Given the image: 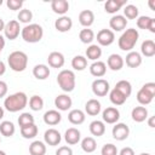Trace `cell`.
Returning <instances> with one entry per match:
<instances>
[{"instance_id":"cell-1","label":"cell","mask_w":155,"mask_h":155,"mask_svg":"<svg viewBox=\"0 0 155 155\" xmlns=\"http://www.w3.org/2000/svg\"><path fill=\"white\" fill-rule=\"evenodd\" d=\"M28 104V97L24 92H16L10 94L4 101V107L10 113H17L23 110Z\"/></svg>"},{"instance_id":"cell-2","label":"cell","mask_w":155,"mask_h":155,"mask_svg":"<svg viewBox=\"0 0 155 155\" xmlns=\"http://www.w3.org/2000/svg\"><path fill=\"white\" fill-rule=\"evenodd\" d=\"M138 38H139V33L137 29H134V28L126 29L117 40L119 48L122 51H128V52L132 51L138 41Z\"/></svg>"},{"instance_id":"cell-3","label":"cell","mask_w":155,"mask_h":155,"mask_svg":"<svg viewBox=\"0 0 155 155\" xmlns=\"http://www.w3.org/2000/svg\"><path fill=\"white\" fill-rule=\"evenodd\" d=\"M21 36L25 42L35 44V42H39L42 39L44 29L40 24H36V23L27 24L24 28L21 29Z\"/></svg>"},{"instance_id":"cell-4","label":"cell","mask_w":155,"mask_h":155,"mask_svg":"<svg viewBox=\"0 0 155 155\" xmlns=\"http://www.w3.org/2000/svg\"><path fill=\"white\" fill-rule=\"evenodd\" d=\"M7 64L13 71H24L28 65V56L23 51H13L7 57Z\"/></svg>"},{"instance_id":"cell-5","label":"cell","mask_w":155,"mask_h":155,"mask_svg":"<svg viewBox=\"0 0 155 155\" xmlns=\"http://www.w3.org/2000/svg\"><path fill=\"white\" fill-rule=\"evenodd\" d=\"M57 84L62 88V91H64L67 93L71 92L75 88V85H76V79H75L74 71L69 70V69L61 70L57 75Z\"/></svg>"},{"instance_id":"cell-6","label":"cell","mask_w":155,"mask_h":155,"mask_svg":"<svg viewBox=\"0 0 155 155\" xmlns=\"http://www.w3.org/2000/svg\"><path fill=\"white\" fill-rule=\"evenodd\" d=\"M21 34V27H19V22L16 19H11L7 23H5V28H4V35L6 39L8 40H15L18 38V35Z\"/></svg>"},{"instance_id":"cell-7","label":"cell","mask_w":155,"mask_h":155,"mask_svg":"<svg viewBox=\"0 0 155 155\" xmlns=\"http://www.w3.org/2000/svg\"><path fill=\"white\" fill-rule=\"evenodd\" d=\"M92 92L94 96L97 97H104L109 93V90H110V86H109V82L105 80V79H96L93 82H92Z\"/></svg>"},{"instance_id":"cell-8","label":"cell","mask_w":155,"mask_h":155,"mask_svg":"<svg viewBox=\"0 0 155 155\" xmlns=\"http://www.w3.org/2000/svg\"><path fill=\"white\" fill-rule=\"evenodd\" d=\"M111 134H113V138L116 140H125L130 134V128L124 122H116L113 126Z\"/></svg>"},{"instance_id":"cell-9","label":"cell","mask_w":155,"mask_h":155,"mask_svg":"<svg viewBox=\"0 0 155 155\" xmlns=\"http://www.w3.org/2000/svg\"><path fill=\"white\" fill-rule=\"evenodd\" d=\"M102 119H103V122L104 124L105 122L107 124H110V125L116 124L119 121V119H120V111L115 107H108V108H105L103 110Z\"/></svg>"},{"instance_id":"cell-10","label":"cell","mask_w":155,"mask_h":155,"mask_svg":"<svg viewBox=\"0 0 155 155\" xmlns=\"http://www.w3.org/2000/svg\"><path fill=\"white\" fill-rule=\"evenodd\" d=\"M115 40V34L110 29H101L97 33V42L101 46H109L114 42Z\"/></svg>"},{"instance_id":"cell-11","label":"cell","mask_w":155,"mask_h":155,"mask_svg":"<svg viewBox=\"0 0 155 155\" xmlns=\"http://www.w3.org/2000/svg\"><path fill=\"white\" fill-rule=\"evenodd\" d=\"M44 140H45V143L47 145L56 147V145H58L61 143L62 136H61V133L56 128H48L44 133Z\"/></svg>"},{"instance_id":"cell-12","label":"cell","mask_w":155,"mask_h":155,"mask_svg":"<svg viewBox=\"0 0 155 155\" xmlns=\"http://www.w3.org/2000/svg\"><path fill=\"white\" fill-rule=\"evenodd\" d=\"M71 104H73V101L71 98L65 94V93H62V94H58L56 98H54V105L58 110L61 111H67L68 109L71 108Z\"/></svg>"},{"instance_id":"cell-13","label":"cell","mask_w":155,"mask_h":155,"mask_svg":"<svg viewBox=\"0 0 155 155\" xmlns=\"http://www.w3.org/2000/svg\"><path fill=\"white\" fill-rule=\"evenodd\" d=\"M126 25H127V19L122 15H115L109 21V27L113 29V31H122L126 28Z\"/></svg>"},{"instance_id":"cell-14","label":"cell","mask_w":155,"mask_h":155,"mask_svg":"<svg viewBox=\"0 0 155 155\" xmlns=\"http://www.w3.org/2000/svg\"><path fill=\"white\" fill-rule=\"evenodd\" d=\"M47 63H48V65H50L51 68L58 69V68H62V67L64 65L65 59H64L63 53L57 52V51H53V52H51V53L48 54V57H47Z\"/></svg>"},{"instance_id":"cell-15","label":"cell","mask_w":155,"mask_h":155,"mask_svg":"<svg viewBox=\"0 0 155 155\" xmlns=\"http://www.w3.org/2000/svg\"><path fill=\"white\" fill-rule=\"evenodd\" d=\"M73 27V21L70 17L68 16H61L58 19H56L54 22V28L61 31V33H65V31H69Z\"/></svg>"},{"instance_id":"cell-16","label":"cell","mask_w":155,"mask_h":155,"mask_svg":"<svg viewBox=\"0 0 155 155\" xmlns=\"http://www.w3.org/2000/svg\"><path fill=\"white\" fill-rule=\"evenodd\" d=\"M125 62H124V58L120 56V54H116V53H113L108 57L107 59V65L108 68H110L111 70L114 71H117V70H121L122 67H124Z\"/></svg>"},{"instance_id":"cell-17","label":"cell","mask_w":155,"mask_h":155,"mask_svg":"<svg viewBox=\"0 0 155 155\" xmlns=\"http://www.w3.org/2000/svg\"><path fill=\"white\" fill-rule=\"evenodd\" d=\"M90 73L92 76L101 79L107 73V64L102 61H96L90 65Z\"/></svg>"},{"instance_id":"cell-18","label":"cell","mask_w":155,"mask_h":155,"mask_svg":"<svg viewBox=\"0 0 155 155\" xmlns=\"http://www.w3.org/2000/svg\"><path fill=\"white\" fill-rule=\"evenodd\" d=\"M62 120V115L58 110H47L45 114H44V122L48 126H54V125H58Z\"/></svg>"},{"instance_id":"cell-19","label":"cell","mask_w":155,"mask_h":155,"mask_svg":"<svg viewBox=\"0 0 155 155\" xmlns=\"http://www.w3.org/2000/svg\"><path fill=\"white\" fill-rule=\"evenodd\" d=\"M80 138H81V133L78 128L75 127H70L65 131L64 133V139L65 142L69 144V145H74V144H78L80 142Z\"/></svg>"},{"instance_id":"cell-20","label":"cell","mask_w":155,"mask_h":155,"mask_svg":"<svg viewBox=\"0 0 155 155\" xmlns=\"http://www.w3.org/2000/svg\"><path fill=\"white\" fill-rule=\"evenodd\" d=\"M124 62H126V65L130 68H138L142 64V56L136 51H130L126 54V58Z\"/></svg>"},{"instance_id":"cell-21","label":"cell","mask_w":155,"mask_h":155,"mask_svg":"<svg viewBox=\"0 0 155 155\" xmlns=\"http://www.w3.org/2000/svg\"><path fill=\"white\" fill-rule=\"evenodd\" d=\"M51 8L54 13L65 16V13L69 10V2L67 0H53L51 2Z\"/></svg>"},{"instance_id":"cell-22","label":"cell","mask_w":155,"mask_h":155,"mask_svg":"<svg viewBox=\"0 0 155 155\" xmlns=\"http://www.w3.org/2000/svg\"><path fill=\"white\" fill-rule=\"evenodd\" d=\"M131 116H132V120L136 121V122H143L148 119V110L143 105H138V107H134L131 111Z\"/></svg>"},{"instance_id":"cell-23","label":"cell","mask_w":155,"mask_h":155,"mask_svg":"<svg viewBox=\"0 0 155 155\" xmlns=\"http://www.w3.org/2000/svg\"><path fill=\"white\" fill-rule=\"evenodd\" d=\"M79 22L82 27L88 28L94 22V13L91 10H84L79 13Z\"/></svg>"},{"instance_id":"cell-24","label":"cell","mask_w":155,"mask_h":155,"mask_svg":"<svg viewBox=\"0 0 155 155\" xmlns=\"http://www.w3.org/2000/svg\"><path fill=\"white\" fill-rule=\"evenodd\" d=\"M33 75L38 80H46L50 76V68L46 64H36L33 68Z\"/></svg>"},{"instance_id":"cell-25","label":"cell","mask_w":155,"mask_h":155,"mask_svg":"<svg viewBox=\"0 0 155 155\" xmlns=\"http://www.w3.org/2000/svg\"><path fill=\"white\" fill-rule=\"evenodd\" d=\"M101 103H99V101H97V99H94V98H92V99H88L87 102H86V104H85V111L88 114V115H91V116H96V115H98L99 113H101Z\"/></svg>"},{"instance_id":"cell-26","label":"cell","mask_w":155,"mask_h":155,"mask_svg":"<svg viewBox=\"0 0 155 155\" xmlns=\"http://www.w3.org/2000/svg\"><path fill=\"white\" fill-rule=\"evenodd\" d=\"M85 119H86L85 113L80 109H73L68 114V120L73 125H81L85 121Z\"/></svg>"},{"instance_id":"cell-27","label":"cell","mask_w":155,"mask_h":155,"mask_svg":"<svg viewBox=\"0 0 155 155\" xmlns=\"http://www.w3.org/2000/svg\"><path fill=\"white\" fill-rule=\"evenodd\" d=\"M125 5H126V0H108L104 4V10L108 13H116Z\"/></svg>"},{"instance_id":"cell-28","label":"cell","mask_w":155,"mask_h":155,"mask_svg":"<svg viewBox=\"0 0 155 155\" xmlns=\"http://www.w3.org/2000/svg\"><path fill=\"white\" fill-rule=\"evenodd\" d=\"M90 132L94 137H101L105 133V124L101 120H94L90 124Z\"/></svg>"},{"instance_id":"cell-29","label":"cell","mask_w":155,"mask_h":155,"mask_svg":"<svg viewBox=\"0 0 155 155\" xmlns=\"http://www.w3.org/2000/svg\"><path fill=\"white\" fill-rule=\"evenodd\" d=\"M102 56V48L99 45L96 44H91L87 48H86V58L91 59V61H98V58H101Z\"/></svg>"},{"instance_id":"cell-30","label":"cell","mask_w":155,"mask_h":155,"mask_svg":"<svg viewBox=\"0 0 155 155\" xmlns=\"http://www.w3.org/2000/svg\"><path fill=\"white\" fill-rule=\"evenodd\" d=\"M21 128V134L23 138L25 139H33L34 137H36L38 134V126L34 124H30V125H27V126H23V127H19Z\"/></svg>"},{"instance_id":"cell-31","label":"cell","mask_w":155,"mask_h":155,"mask_svg":"<svg viewBox=\"0 0 155 155\" xmlns=\"http://www.w3.org/2000/svg\"><path fill=\"white\" fill-rule=\"evenodd\" d=\"M30 155H45L46 154V144L41 140H34L29 145Z\"/></svg>"},{"instance_id":"cell-32","label":"cell","mask_w":155,"mask_h":155,"mask_svg":"<svg viewBox=\"0 0 155 155\" xmlns=\"http://www.w3.org/2000/svg\"><path fill=\"white\" fill-rule=\"evenodd\" d=\"M140 52L145 57H153L155 54V42L150 39L144 40L140 46Z\"/></svg>"},{"instance_id":"cell-33","label":"cell","mask_w":155,"mask_h":155,"mask_svg":"<svg viewBox=\"0 0 155 155\" xmlns=\"http://www.w3.org/2000/svg\"><path fill=\"white\" fill-rule=\"evenodd\" d=\"M114 88H116L117 91H120L126 98H128L131 96V93H132V85L127 80H120V81H117Z\"/></svg>"},{"instance_id":"cell-34","label":"cell","mask_w":155,"mask_h":155,"mask_svg":"<svg viewBox=\"0 0 155 155\" xmlns=\"http://www.w3.org/2000/svg\"><path fill=\"white\" fill-rule=\"evenodd\" d=\"M81 149L85 153H93L97 149V142L93 137H85L81 140Z\"/></svg>"},{"instance_id":"cell-35","label":"cell","mask_w":155,"mask_h":155,"mask_svg":"<svg viewBox=\"0 0 155 155\" xmlns=\"http://www.w3.org/2000/svg\"><path fill=\"white\" fill-rule=\"evenodd\" d=\"M109 99L110 102L114 104V105H122L125 102H126V97L120 92L117 91L116 88H113L110 92H109Z\"/></svg>"},{"instance_id":"cell-36","label":"cell","mask_w":155,"mask_h":155,"mask_svg":"<svg viewBox=\"0 0 155 155\" xmlns=\"http://www.w3.org/2000/svg\"><path fill=\"white\" fill-rule=\"evenodd\" d=\"M154 96L151 93H149L148 91H145L143 87H140V90L137 92V101L140 105H148L151 103Z\"/></svg>"},{"instance_id":"cell-37","label":"cell","mask_w":155,"mask_h":155,"mask_svg":"<svg viewBox=\"0 0 155 155\" xmlns=\"http://www.w3.org/2000/svg\"><path fill=\"white\" fill-rule=\"evenodd\" d=\"M71 67L74 70H78V71L86 69L87 68V58L84 56H75L71 59Z\"/></svg>"},{"instance_id":"cell-38","label":"cell","mask_w":155,"mask_h":155,"mask_svg":"<svg viewBox=\"0 0 155 155\" xmlns=\"http://www.w3.org/2000/svg\"><path fill=\"white\" fill-rule=\"evenodd\" d=\"M16 132V127L11 121H2L0 124V133L5 137H12Z\"/></svg>"},{"instance_id":"cell-39","label":"cell","mask_w":155,"mask_h":155,"mask_svg":"<svg viewBox=\"0 0 155 155\" xmlns=\"http://www.w3.org/2000/svg\"><path fill=\"white\" fill-rule=\"evenodd\" d=\"M138 13H139V10L136 5H125V8H124V17L126 19H137L138 18Z\"/></svg>"},{"instance_id":"cell-40","label":"cell","mask_w":155,"mask_h":155,"mask_svg":"<svg viewBox=\"0 0 155 155\" xmlns=\"http://www.w3.org/2000/svg\"><path fill=\"white\" fill-rule=\"evenodd\" d=\"M79 39L82 44H91L94 40V33L92 29H88V28L81 29L79 33Z\"/></svg>"},{"instance_id":"cell-41","label":"cell","mask_w":155,"mask_h":155,"mask_svg":"<svg viewBox=\"0 0 155 155\" xmlns=\"http://www.w3.org/2000/svg\"><path fill=\"white\" fill-rule=\"evenodd\" d=\"M29 107H30V109L34 110V111L41 110V109L44 108V99H42V97H40V96H38V94L31 96L30 99H29Z\"/></svg>"},{"instance_id":"cell-42","label":"cell","mask_w":155,"mask_h":155,"mask_svg":"<svg viewBox=\"0 0 155 155\" xmlns=\"http://www.w3.org/2000/svg\"><path fill=\"white\" fill-rule=\"evenodd\" d=\"M153 21H154L153 17H149V16H139V17L137 18V27H138L139 29H144V30L148 29V30H149V28H150Z\"/></svg>"},{"instance_id":"cell-43","label":"cell","mask_w":155,"mask_h":155,"mask_svg":"<svg viewBox=\"0 0 155 155\" xmlns=\"http://www.w3.org/2000/svg\"><path fill=\"white\" fill-rule=\"evenodd\" d=\"M17 19H18L19 23H25V24H28V23L33 19V13H31V11L28 10V8H22V10L18 12Z\"/></svg>"},{"instance_id":"cell-44","label":"cell","mask_w":155,"mask_h":155,"mask_svg":"<svg viewBox=\"0 0 155 155\" xmlns=\"http://www.w3.org/2000/svg\"><path fill=\"white\" fill-rule=\"evenodd\" d=\"M34 122H35L34 116L30 113H22L18 116V125H19V127H23V126H27V125H30V124H34Z\"/></svg>"},{"instance_id":"cell-45","label":"cell","mask_w":155,"mask_h":155,"mask_svg":"<svg viewBox=\"0 0 155 155\" xmlns=\"http://www.w3.org/2000/svg\"><path fill=\"white\" fill-rule=\"evenodd\" d=\"M101 154H102V155H117V148H116L114 144H111V143L104 144V145L102 147Z\"/></svg>"},{"instance_id":"cell-46","label":"cell","mask_w":155,"mask_h":155,"mask_svg":"<svg viewBox=\"0 0 155 155\" xmlns=\"http://www.w3.org/2000/svg\"><path fill=\"white\" fill-rule=\"evenodd\" d=\"M7 7L12 11H17V10H22V6H23V1L22 0H7L6 2Z\"/></svg>"},{"instance_id":"cell-47","label":"cell","mask_w":155,"mask_h":155,"mask_svg":"<svg viewBox=\"0 0 155 155\" xmlns=\"http://www.w3.org/2000/svg\"><path fill=\"white\" fill-rule=\"evenodd\" d=\"M56 155H73V149L70 147H68V145L59 147L56 150Z\"/></svg>"},{"instance_id":"cell-48","label":"cell","mask_w":155,"mask_h":155,"mask_svg":"<svg viewBox=\"0 0 155 155\" xmlns=\"http://www.w3.org/2000/svg\"><path fill=\"white\" fill-rule=\"evenodd\" d=\"M142 87H143L145 91H148L149 93H151L153 96H155V84H154V82H147V84H144Z\"/></svg>"},{"instance_id":"cell-49","label":"cell","mask_w":155,"mask_h":155,"mask_svg":"<svg viewBox=\"0 0 155 155\" xmlns=\"http://www.w3.org/2000/svg\"><path fill=\"white\" fill-rule=\"evenodd\" d=\"M7 91H8V87H7V84L2 80H0V98L5 97L7 94Z\"/></svg>"},{"instance_id":"cell-50","label":"cell","mask_w":155,"mask_h":155,"mask_svg":"<svg viewBox=\"0 0 155 155\" xmlns=\"http://www.w3.org/2000/svg\"><path fill=\"white\" fill-rule=\"evenodd\" d=\"M119 155H136V154H134V150H133L132 148L125 147V148H122V149L120 150Z\"/></svg>"},{"instance_id":"cell-51","label":"cell","mask_w":155,"mask_h":155,"mask_svg":"<svg viewBox=\"0 0 155 155\" xmlns=\"http://www.w3.org/2000/svg\"><path fill=\"white\" fill-rule=\"evenodd\" d=\"M148 125H149V127H151V128L155 127V116H150V117H149Z\"/></svg>"},{"instance_id":"cell-52","label":"cell","mask_w":155,"mask_h":155,"mask_svg":"<svg viewBox=\"0 0 155 155\" xmlns=\"http://www.w3.org/2000/svg\"><path fill=\"white\" fill-rule=\"evenodd\" d=\"M5 71H6V65H5V63L2 61H0V76L4 75Z\"/></svg>"},{"instance_id":"cell-53","label":"cell","mask_w":155,"mask_h":155,"mask_svg":"<svg viewBox=\"0 0 155 155\" xmlns=\"http://www.w3.org/2000/svg\"><path fill=\"white\" fill-rule=\"evenodd\" d=\"M4 47H5V38H4V36L0 34V53L2 52Z\"/></svg>"},{"instance_id":"cell-54","label":"cell","mask_w":155,"mask_h":155,"mask_svg":"<svg viewBox=\"0 0 155 155\" xmlns=\"http://www.w3.org/2000/svg\"><path fill=\"white\" fill-rule=\"evenodd\" d=\"M4 28H5V22H4L2 18H0V31H2Z\"/></svg>"},{"instance_id":"cell-55","label":"cell","mask_w":155,"mask_h":155,"mask_svg":"<svg viewBox=\"0 0 155 155\" xmlns=\"http://www.w3.org/2000/svg\"><path fill=\"white\" fill-rule=\"evenodd\" d=\"M149 6H150L151 10H155V7H154V0H150L149 1Z\"/></svg>"},{"instance_id":"cell-56","label":"cell","mask_w":155,"mask_h":155,"mask_svg":"<svg viewBox=\"0 0 155 155\" xmlns=\"http://www.w3.org/2000/svg\"><path fill=\"white\" fill-rule=\"evenodd\" d=\"M4 117V109H2V107H0V120Z\"/></svg>"},{"instance_id":"cell-57","label":"cell","mask_w":155,"mask_h":155,"mask_svg":"<svg viewBox=\"0 0 155 155\" xmlns=\"http://www.w3.org/2000/svg\"><path fill=\"white\" fill-rule=\"evenodd\" d=\"M0 155H6V153L4 150H0Z\"/></svg>"},{"instance_id":"cell-58","label":"cell","mask_w":155,"mask_h":155,"mask_svg":"<svg viewBox=\"0 0 155 155\" xmlns=\"http://www.w3.org/2000/svg\"><path fill=\"white\" fill-rule=\"evenodd\" d=\"M139 155H151V154H149V153H142V154H139Z\"/></svg>"},{"instance_id":"cell-59","label":"cell","mask_w":155,"mask_h":155,"mask_svg":"<svg viewBox=\"0 0 155 155\" xmlns=\"http://www.w3.org/2000/svg\"><path fill=\"white\" fill-rule=\"evenodd\" d=\"M1 5H2V0H0V6H1Z\"/></svg>"},{"instance_id":"cell-60","label":"cell","mask_w":155,"mask_h":155,"mask_svg":"<svg viewBox=\"0 0 155 155\" xmlns=\"http://www.w3.org/2000/svg\"><path fill=\"white\" fill-rule=\"evenodd\" d=\"M0 143H1V138H0Z\"/></svg>"}]
</instances>
